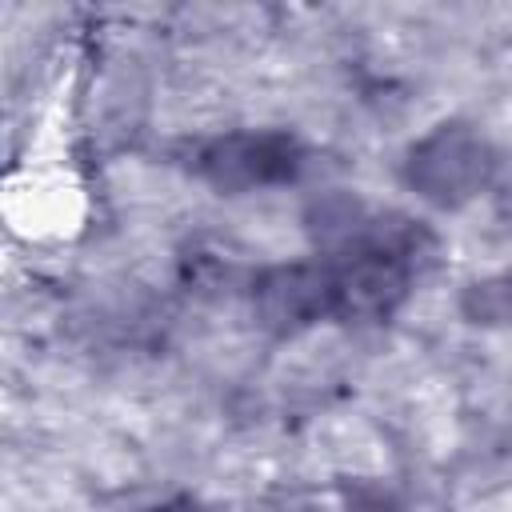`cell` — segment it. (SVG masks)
Returning <instances> with one entry per match:
<instances>
[{
  "label": "cell",
  "instance_id": "obj_1",
  "mask_svg": "<svg viewBox=\"0 0 512 512\" xmlns=\"http://www.w3.org/2000/svg\"><path fill=\"white\" fill-rule=\"evenodd\" d=\"M496 172L492 144L472 124H436L404 160V180L436 208H460L488 188Z\"/></svg>",
  "mask_w": 512,
  "mask_h": 512
},
{
  "label": "cell",
  "instance_id": "obj_2",
  "mask_svg": "<svg viewBox=\"0 0 512 512\" xmlns=\"http://www.w3.org/2000/svg\"><path fill=\"white\" fill-rule=\"evenodd\" d=\"M196 168L220 192H252L296 180V172L304 168V152L284 132H232L204 144Z\"/></svg>",
  "mask_w": 512,
  "mask_h": 512
},
{
  "label": "cell",
  "instance_id": "obj_3",
  "mask_svg": "<svg viewBox=\"0 0 512 512\" xmlns=\"http://www.w3.org/2000/svg\"><path fill=\"white\" fill-rule=\"evenodd\" d=\"M256 316L272 332H300L324 316H336V288L328 260L280 264L256 280Z\"/></svg>",
  "mask_w": 512,
  "mask_h": 512
},
{
  "label": "cell",
  "instance_id": "obj_4",
  "mask_svg": "<svg viewBox=\"0 0 512 512\" xmlns=\"http://www.w3.org/2000/svg\"><path fill=\"white\" fill-rule=\"evenodd\" d=\"M464 308L476 316V320H512V272L508 276H496V280H484V284H472Z\"/></svg>",
  "mask_w": 512,
  "mask_h": 512
},
{
  "label": "cell",
  "instance_id": "obj_5",
  "mask_svg": "<svg viewBox=\"0 0 512 512\" xmlns=\"http://www.w3.org/2000/svg\"><path fill=\"white\" fill-rule=\"evenodd\" d=\"M152 512H200L196 504H160V508H152Z\"/></svg>",
  "mask_w": 512,
  "mask_h": 512
}]
</instances>
